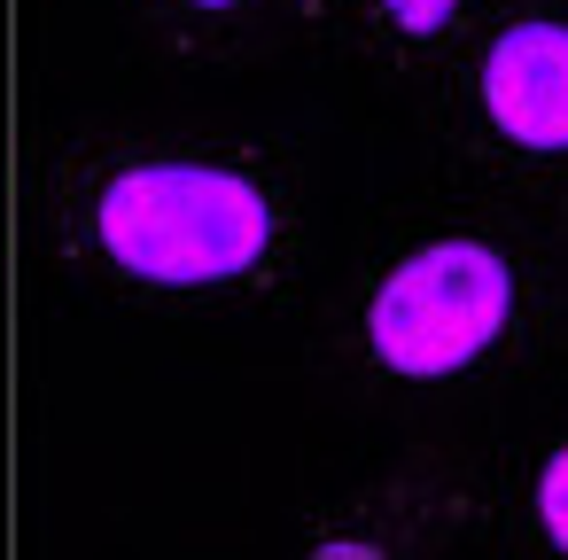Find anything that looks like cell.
<instances>
[{
	"instance_id": "1",
	"label": "cell",
	"mask_w": 568,
	"mask_h": 560,
	"mask_svg": "<svg viewBox=\"0 0 568 560\" xmlns=\"http://www.w3.org/2000/svg\"><path fill=\"white\" fill-rule=\"evenodd\" d=\"M87 250L133 281V288H164V296H219L257 281L281 242H288V211L281 187L234 156H195V149H149V156H118L94 187H87Z\"/></svg>"
},
{
	"instance_id": "2",
	"label": "cell",
	"mask_w": 568,
	"mask_h": 560,
	"mask_svg": "<svg viewBox=\"0 0 568 560\" xmlns=\"http://www.w3.org/2000/svg\"><path fill=\"white\" fill-rule=\"evenodd\" d=\"M529 312V273L490 234H428L382 265L366 296V358L389 381H459L490 366Z\"/></svg>"
},
{
	"instance_id": "3",
	"label": "cell",
	"mask_w": 568,
	"mask_h": 560,
	"mask_svg": "<svg viewBox=\"0 0 568 560\" xmlns=\"http://www.w3.org/2000/svg\"><path fill=\"white\" fill-rule=\"evenodd\" d=\"M475 110L514 156H568V17H514L483 40Z\"/></svg>"
},
{
	"instance_id": "4",
	"label": "cell",
	"mask_w": 568,
	"mask_h": 560,
	"mask_svg": "<svg viewBox=\"0 0 568 560\" xmlns=\"http://www.w3.org/2000/svg\"><path fill=\"white\" fill-rule=\"evenodd\" d=\"M382 9V24L397 32V40H413V48H436L452 24H459V9L467 0H374Z\"/></svg>"
},
{
	"instance_id": "5",
	"label": "cell",
	"mask_w": 568,
	"mask_h": 560,
	"mask_svg": "<svg viewBox=\"0 0 568 560\" xmlns=\"http://www.w3.org/2000/svg\"><path fill=\"white\" fill-rule=\"evenodd\" d=\"M529 506H537V529H545V544H552V552H568V444H552V451H545Z\"/></svg>"
},
{
	"instance_id": "6",
	"label": "cell",
	"mask_w": 568,
	"mask_h": 560,
	"mask_svg": "<svg viewBox=\"0 0 568 560\" xmlns=\"http://www.w3.org/2000/svg\"><path fill=\"white\" fill-rule=\"evenodd\" d=\"M180 9H195V17H234L242 0H180Z\"/></svg>"
}]
</instances>
